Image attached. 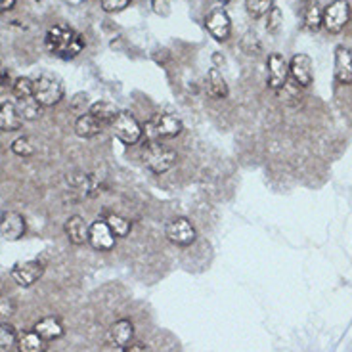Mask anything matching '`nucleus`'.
I'll use <instances>...</instances> for the list:
<instances>
[{
    "label": "nucleus",
    "instance_id": "nucleus-1",
    "mask_svg": "<svg viewBox=\"0 0 352 352\" xmlns=\"http://www.w3.org/2000/svg\"><path fill=\"white\" fill-rule=\"evenodd\" d=\"M44 44H46L48 52L56 58H60V60H73L85 50L82 35L79 31H75L73 27L63 25V23L52 25L46 31Z\"/></svg>",
    "mask_w": 352,
    "mask_h": 352
},
{
    "label": "nucleus",
    "instance_id": "nucleus-2",
    "mask_svg": "<svg viewBox=\"0 0 352 352\" xmlns=\"http://www.w3.org/2000/svg\"><path fill=\"white\" fill-rule=\"evenodd\" d=\"M142 159H144V165L150 168L151 173L163 175L175 167L176 151L170 150L168 146L161 144L159 140H150L142 151Z\"/></svg>",
    "mask_w": 352,
    "mask_h": 352
},
{
    "label": "nucleus",
    "instance_id": "nucleus-3",
    "mask_svg": "<svg viewBox=\"0 0 352 352\" xmlns=\"http://www.w3.org/2000/svg\"><path fill=\"white\" fill-rule=\"evenodd\" d=\"M182 121L170 113H155L144 124V132L150 140H163V138H175L182 132Z\"/></svg>",
    "mask_w": 352,
    "mask_h": 352
},
{
    "label": "nucleus",
    "instance_id": "nucleus-4",
    "mask_svg": "<svg viewBox=\"0 0 352 352\" xmlns=\"http://www.w3.org/2000/svg\"><path fill=\"white\" fill-rule=\"evenodd\" d=\"M33 87H35V100L43 107H50L60 104L63 98V85L62 80L56 79L48 73L38 75L33 79Z\"/></svg>",
    "mask_w": 352,
    "mask_h": 352
},
{
    "label": "nucleus",
    "instance_id": "nucleus-5",
    "mask_svg": "<svg viewBox=\"0 0 352 352\" xmlns=\"http://www.w3.org/2000/svg\"><path fill=\"white\" fill-rule=\"evenodd\" d=\"M351 19V4L349 0H333L329 6L324 8V16H322V27L327 33L337 35L341 33L346 23Z\"/></svg>",
    "mask_w": 352,
    "mask_h": 352
},
{
    "label": "nucleus",
    "instance_id": "nucleus-6",
    "mask_svg": "<svg viewBox=\"0 0 352 352\" xmlns=\"http://www.w3.org/2000/svg\"><path fill=\"white\" fill-rule=\"evenodd\" d=\"M111 126H113L115 136L126 146L140 142L142 134H144V126L138 123V119L131 111H119L111 121Z\"/></svg>",
    "mask_w": 352,
    "mask_h": 352
},
{
    "label": "nucleus",
    "instance_id": "nucleus-7",
    "mask_svg": "<svg viewBox=\"0 0 352 352\" xmlns=\"http://www.w3.org/2000/svg\"><path fill=\"white\" fill-rule=\"evenodd\" d=\"M165 236L170 243H175L178 247H188L192 245L197 238L195 234L194 224L190 222L184 217H178V219H173L170 222H167L165 226Z\"/></svg>",
    "mask_w": 352,
    "mask_h": 352
},
{
    "label": "nucleus",
    "instance_id": "nucleus-8",
    "mask_svg": "<svg viewBox=\"0 0 352 352\" xmlns=\"http://www.w3.org/2000/svg\"><path fill=\"white\" fill-rule=\"evenodd\" d=\"M205 27L209 35L219 43H226L232 35V19L224 8H212L205 18Z\"/></svg>",
    "mask_w": 352,
    "mask_h": 352
},
{
    "label": "nucleus",
    "instance_id": "nucleus-9",
    "mask_svg": "<svg viewBox=\"0 0 352 352\" xmlns=\"http://www.w3.org/2000/svg\"><path fill=\"white\" fill-rule=\"evenodd\" d=\"M266 69H268V87L272 90H282L287 85V80H289V62L283 58L282 54H270L268 62H266Z\"/></svg>",
    "mask_w": 352,
    "mask_h": 352
},
{
    "label": "nucleus",
    "instance_id": "nucleus-10",
    "mask_svg": "<svg viewBox=\"0 0 352 352\" xmlns=\"http://www.w3.org/2000/svg\"><path fill=\"white\" fill-rule=\"evenodd\" d=\"M88 243L94 247L96 251H111L117 243V238L111 232V228L107 226V222L104 219L94 220L88 228Z\"/></svg>",
    "mask_w": 352,
    "mask_h": 352
},
{
    "label": "nucleus",
    "instance_id": "nucleus-11",
    "mask_svg": "<svg viewBox=\"0 0 352 352\" xmlns=\"http://www.w3.org/2000/svg\"><path fill=\"white\" fill-rule=\"evenodd\" d=\"M43 263H38V261H25V263L14 264L10 276H12V280L18 283L19 287H31V285H35L43 278Z\"/></svg>",
    "mask_w": 352,
    "mask_h": 352
},
{
    "label": "nucleus",
    "instance_id": "nucleus-12",
    "mask_svg": "<svg viewBox=\"0 0 352 352\" xmlns=\"http://www.w3.org/2000/svg\"><path fill=\"white\" fill-rule=\"evenodd\" d=\"M289 77L297 87H310L314 80V65L307 54H295L289 62Z\"/></svg>",
    "mask_w": 352,
    "mask_h": 352
},
{
    "label": "nucleus",
    "instance_id": "nucleus-13",
    "mask_svg": "<svg viewBox=\"0 0 352 352\" xmlns=\"http://www.w3.org/2000/svg\"><path fill=\"white\" fill-rule=\"evenodd\" d=\"M335 80L343 87L352 85V52L346 46H337L335 48L333 60Z\"/></svg>",
    "mask_w": 352,
    "mask_h": 352
},
{
    "label": "nucleus",
    "instance_id": "nucleus-14",
    "mask_svg": "<svg viewBox=\"0 0 352 352\" xmlns=\"http://www.w3.org/2000/svg\"><path fill=\"white\" fill-rule=\"evenodd\" d=\"M134 341V326L131 320H117L115 324L109 326L107 329V343L111 344L113 349H121L123 351L126 344Z\"/></svg>",
    "mask_w": 352,
    "mask_h": 352
},
{
    "label": "nucleus",
    "instance_id": "nucleus-15",
    "mask_svg": "<svg viewBox=\"0 0 352 352\" xmlns=\"http://www.w3.org/2000/svg\"><path fill=\"white\" fill-rule=\"evenodd\" d=\"M0 234L6 239H19L25 234V219L16 211H0Z\"/></svg>",
    "mask_w": 352,
    "mask_h": 352
},
{
    "label": "nucleus",
    "instance_id": "nucleus-16",
    "mask_svg": "<svg viewBox=\"0 0 352 352\" xmlns=\"http://www.w3.org/2000/svg\"><path fill=\"white\" fill-rule=\"evenodd\" d=\"M23 126V117L19 113L16 102H2L0 104V131L14 132Z\"/></svg>",
    "mask_w": 352,
    "mask_h": 352
},
{
    "label": "nucleus",
    "instance_id": "nucleus-17",
    "mask_svg": "<svg viewBox=\"0 0 352 352\" xmlns=\"http://www.w3.org/2000/svg\"><path fill=\"white\" fill-rule=\"evenodd\" d=\"M88 228L90 226L87 224V220L79 214H73L65 222V236L73 245H82L88 241Z\"/></svg>",
    "mask_w": 352,
    "mask_h": 352
},
{
    "label": "nucleus",
    "instance_id": "nucleus-18",
    "mask_svg": "<svg viewBox=\"0 0 352 352\" xmlns=\"http://www.w3.org/2000/svg\"><path fill=\"white\" fill-rule=\"evenodd\" d=\"M104 126L106 124L102 123V121H98L92 113L79 115L77 121H75V132L80 138H94V136H98L100 132L104 131Z\"/></svg>",
    "mask_w": 352,
    "mask_h": 352
},
{
    "label": "nucleus",
    "instance_id": "nucleus-19",
    "mask_svg": "<svg viewBox=\"0 0 352 352\" xmlns=\"http://www.w3.org/2000/svg\"><path fill=\"white\" fill-rule=\"evenodd\" d=\"M36 333L43 337L44 341H54V339H60L63 335V324L60 322V318H54V316H46L43 320H38L35 324Z\"/></svg>",
    "mask_w": 352,
    "mask_h": 352
},
{
    "label": "nucleus",
    "instance_id": "nucleus-20",
    "mask_svg": "<svg viewBox=\"0 0 352 352\" xmlns=\"http://www.w3.org/2000/svg\"><path fill=\"white\" fill-rule=\"evenodd\" d=\"M16 349L19 352H44L46 351V341H44L41 335L36 333L35 329H31V331H19Z\"/></svg>",
    "mask_w": 352,
    "mask_h": 352
},
{
    "label": "nucleus",
    "instance_id": "nucleus-21",
    "mask_svg": "<svg viewBox=\"0 0 352 352\" xmlns=\"http://www.w3.org/2000/svg\"><path fill=\"white\" fill-rule=\"evenodd\" d=\"M207 92L209 96L214 98V100H224L228 98V85H226V79L222 77L217 67H212L207 75Z\"/></svg>",
    "mask_w": 352,
    "mask_h": 352
},
{
    "label": "nucleus",
    "instance_id": "nucleus-22",
    "mask_svg": "<svg viewBox=\"0 0 352 352\" xmlns=\"http://www.w3.org/2000/svg\"><path fill=\"white\" fill-rule=\"evenodd\" d=\"M322 16H324V10L320 8L316 0H308L305 12H302V23L307 27L308 31L316 33L322 27Z\"/></svg>",
    "mask_w": 352,
    "mask_h": 352
},
{
    "label": "nucleus",
    "instance_id": "nucleus-23",
    "mask_svg": "<svg viewBox=\"0 0 352 352\" xmlns=\"http://www.w3.org/2000/svg\"><path fill=\"white\" fill-rule=\"evenodd\" d=\"M88 113H92L96 117L98 121H102L104 124H111V121L115 119V115L119 113V109L111 104V102H106V100H100L96 104H92Z\"/></svg>",
    "mask_w": 352,
    "mask_h": 352
},
{
    "label": "nucleus",
    "instance_id": "nucleus-24",
    "mask_svg": "<svg viewBox=\"0 0 352 352\" xmlns=\"http://www.w3.org/2000/svg\"><path fill=\"white\" fill-rule=\"evenodd\" d=\"M107 226L111 228V232L115 234V238H126L129 234H131L132 224L131 220L124 219L121 214H117V212H111V214H107L106 219Z\"/></svg>",
    "mask_w": 352,
    "mask_h": 352
},
{
    "label": "nucleus",
    "instance_id": "nucleus-25",
    "mask_svg": "<svg viewBox=\"0 0 352 352\" xmlns=\"http://www.w3.org/2000/svg\"><path fill=\"white\" fill-rule=\"evenodd\" d=\"M16 106H18L23 121H35V119L41 117V107L43 106L36 102L35 96L25 98V100H16Z\"/></svg>",
    "mask_w": 352,
    "mask_h": 352
},
{
    "label": "nucleus",
    "instance_id": "nucleus-26",
    "mask_svg": "<svg viewBox=\"0 0 352 352\" xmlns=\"http://www.w3.org/2000/svg\"><path fill=\"white\" fill-rule=\"evenodd\" d=\"M245 8L251 18H264L274 8V0H245Z\"/></svg>",
    "mask_w": 352,
    "mask_h": 352
},
{
    "label": "nucleus",
    "instance_id": "nucleus-27",
    "mask_svg": "<svg viewBox=\"0 0 352 352\" xmlns=\"http://www.w3.org/2000/svg\"><path fill=\"white\" fill-rule=\"evenodd\" d=\"M18 344V331L8 324L0 322V349L2 351H12Z\"/></svg>",
    "mask_w": 352,
    "mask_h": 352
},
{
    "label": "nucleus",
    "instance_id": "nucleus-28",
    "mask_svg": "<svg viewBox=\"0 0 352 352\" xmlns=\"http://www.w3.org/2000/svg\"><path fill=\"white\" fill-rule=\"evenodd\" d=\"M12 92H14L16 100H25V98L35 96V87H33V79H29V77H19V79L14 82V87H12Z\"/></svg>",
    "mask_w": 352,
    "mask_h": 352
},
{
    "label": "nucleus",
    "instance_id": "nucleus-29",
    "mask_svg": "<svg viewBox=\"0 0 352 352\" xmlns=\"http://www.w3.org/2000/svg\"><path fill=\"white\" fill-rule=\"evenodd\" d=\"M12 151H14L16 155H19V157H31L36 151V148L29 136H21L18 140L12 142Z\"/></svg>",
    "mask_w": 352,
    "mask_h": 352
},
{
    "label": "nucleus",
    "instance_id": "nucleus-30",
    "mask_svg": "<svg viewBox=\"0 0 352 352\" xmlns=\"http://www.w3.org/2000/svg\"><path fill=\"white\" fill-rule=\"evenodd\" d=\"M280 27H282V12H280V8L274 6L266 16V29H268V33H278Z\"/></svg>",
    "mask_w": 352,
    "mask_h": 352
},
{
    "label": "nucleus",
    "instance_id": "nucleus-31",
    "mask_svg": "<svg viewBox=\"0 0 352 352\" xmlns=\"http://www.w3.org/2000/svg\"><path fill=\"white\" fill-rule=\"evenodd\" d=\"M102 2V10L107 14H117V12H123L131 6L132 0H100Z\"/></svg>",
    "mask_w": 352,
    "mask_h": 352
},
{
    "label": "nucleus",
    "instance_id": "nucleus-32",
    "mask_svg": "<svg viewBox=\"0 0 352 352\" xmlns=\"http://www.w3.org/2000/svg\"><path fill=\"white\" fill-rule=\"evenodd\" d=\"M16 312V302L10 297H0V318L14 316Z\"/></svg>",
    "mask_w": 352,
    "mask_h": 352
},
{
    "label": "nucleus",
    "instance_id": "nucleus-33",
    "mask_svg": "<svg viewBox=\"0 0 352 352\" xmlns=\"http://www.w3.org/2000/svg\"><path fill=\"white\" fill-rule=\"evenodd\" d=\"M151 8L159 16H168L170 14V0H151Z\"/></svg>",
    "mask_w": 352,
    "mask_h": 352
},
{
    "label": "nucleus",
    "instance_id": "nucleus-34",
    "mask_svg": "<svg viewBox=\"0 0 352 352\" xmlns=\"http://www.w3.org/2000/svg\"><path fill=\"white\" fill-rule=\"evenodd\" d=\"M123 352H148V346L142 343V341L134 339V341H131V343L124 346Z\"/></svg>",
    "mask_w": 352,
    "mask_h": 352
},
{
    "label": "nucleus",
    "instance_id": "nucleus-35",
    "mask_svg": "<svg viewBox=\"0 0 352 352\" xmlns=\"http://www.w3.org/2000/svg\"><path fill=\"white\" fill-rule=\"evenodd\" d=\"M8 82H10V73H8V69H6V67H4V65L0 63V88L6 87Z\"/></svg>",
    "mask_w": 352,
    "mask_h": 352
},
{
    "label": "nucleus",
    "instance_id": "nucleus-36",
    "mask_svg": "<svg viewBox=\"0 0 352 352\" xmlns=\"http://www.w3.org/2000/svg\"><path fill=\"white\" fill-rule=\"evenodd\" d=\"M16 6V0H0V14L2 12H10Z\"/></svg>",
    "mask_w": 352,
    "mask_h": 352
}]
</instances>
